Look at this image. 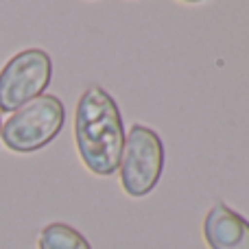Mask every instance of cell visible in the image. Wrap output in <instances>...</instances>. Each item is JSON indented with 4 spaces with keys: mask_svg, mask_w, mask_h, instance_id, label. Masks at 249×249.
I'll use <instances>...</instances> for the list:
<instances>
[{
    "mask_svg": "<svg viewBox=\"0 0 249 249\" xmlns=\"http://www.w3.org/2000/svg\"><path fill=\"white\" fill-rule=\"evenodd\" d=\"M74 142L88 171L114 175L121 166L124 127L116 101L101 86H90L74 109Z\"/></svg>",
    "mask_w": 249,
    "mask_h": 249,
    "instance_id": "6da1fadb",
    "label": "cell"
},
{
    "mask_svg": "<svg viewBox=\"0 0 249 249\" xmlns=\"http://www.w3.org/2000/svg\"><path fill=\"white\" fill-rule=\"evenodd\" d=\"M66 107L55 94H42L22 105L0 127V140L13 153H35L59 136Z\"/></svg>",
    "mask_w": 249,
    "mask_h": 249,
    "instance_id": "7a4b0ae2",
    "label": "cell"
},
{
    "mask_svg": "<svg viewBox=\"0 0 249 249\" xmlns=\"http://www.w3.org/2000/svg\"><path fill=\"white\" fill-rule=\"evenodd\" d=\"M164 171V142L151 127L131 124L124 133L121 158V186L129 197H144L158 186Z\"/></svg>",
    "mask_w": 249,
    "mask_h": 249,
    "instance_id": "3957f363",
    "label": "cell"
},
{
    "mask_svg": "<svg viewBox=\"0 0 249 249\" xmlns=\"http://www.w3.org/2000/svg\"><path fill=\"white\" fill-rule=\"evenodd\" d=\"M53 79V59L42 48L13 55L0 70V112H16L44 94Z\"/></svg>",
    "mask_w": 249,
    "mask_h": 249,
    "instance_id": "277c9868",
    "label": "cell"
},
{
    "mask_svg": "<svg viewBox=\"0 0 249 249\" xmlns=\"http://www.w3.org/2000/svg\"><path fill=\"white\" fill-rule=\"evenodd\" d=\"M203 238L210 249H249V221L219 201L203 219Z\"/></svg>",
    "mask_w": 249,
    "mask_h": 249,
    "instance_id": "5b68a950",
    "label": "cell"
},
{
    "mask_svg": "<svg viewBox=\"0 0 249 249\" xmlns=\"http://www.w3.org/2000/svg\"><path fill=\"white\" fill-rule=\"evenodd\" d=\"M39 249H92L88 238L79 230H74L68 223H48L39 232L37 238Z\"/></svg>",
    "mask_w": 249,
    "mask_h": 249,
    "instance_id": "8992f818",
    "label": "cell"
}]
</instances>
